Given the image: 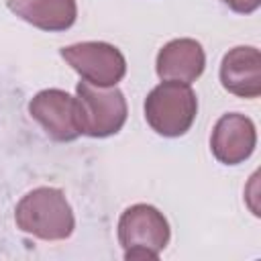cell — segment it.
<instances>
[{
  "instance_id": "cell-4",
  "label": "cell",
  "mask_w": 261,
  "mask_h": 261,
  "mask_svg": "<svg viewBox=\"0 0 261 261\" xmlns=\"http://www.w3.org/2000/svg\"><path fill=\"white\" fill-rule=\"evenodd\" d=\"M75 98L80 106L84 135L104 139L116 135L124 126L128 106L124 94L116 86L102 88L88 82H80L75 88Z\"/></svg>"
},
{
  "instance_id": "cell-7",
  "label": "cell",
  "mask_w": 261,
  "mask_h": 261,
  "mask_svg": "<svg viewBox=\"0 0 261 261\" xmlns=\"http://www.w3.org/2000/svg\"><path fill=\"white\" fill-rule=\"evenodd\" d=\"M257 145V130L249 116L228 112L218 118L212 128V155L224 165H239L249 159Z\"/></svg>"
},
{
  "instance_id": "cell-5",
  "label": "cell",
  "mask_w": 261,
  "mask_h": 261,
  "mask_svg": "<svg viewBox=\"0 0 261 261\" xmlns=\"http://www.w3.org/2000/svg\"><path fill=\"white\" fill-rule=\"evenodd\" d=\"M59 53L82 75L84 82L94 86H116L126 73L124 55L114 45L104 41H84L67 45Z\"/></svg>"
},
{
  "instance_id": "cell-1",
  "label": "cell",
  "mask_w": 261,
  "mask_h": 261,
  "mask_svg": "<svg viewBox=\"0 0 261 261\" xmlns=\"http://www.w3.org/2000/svg\"><path fill=\"white\" fill-rule=\"evenodd\" d=\"M16 226L41 241H63L75 228L73 210L57 188H35L20 198L14 210Z\"/></svg>"
},
{
  "instance_id": "cell-3",
  "label": "cell",
  "mask_w": 261,
  "mask_h": 261,
  "mask_svg": "<svg viewBox=\"0 0 261 261\" xmlns=\"http://www.w3.org/2000/svg\"><path fill=\"white\" fill-rule=\"evenodd\" d=\"M198 114V98L190 84L163 80L145 98V120L161 137H181Z\"/></svg>"
},
{
  "instance_id": "cell-11",
  "label": "cell",
  "mask_w": 261,
  "mask_h": 261,
  "mask_svg": "<svg viewBox=\"0 0 261 261\" xmlns=\"http://www.w3.org/2000/svg\"><path fill=\"white\" fill-rule=\"evenodd\" d=\"M230 10L239 12V14H251L259 8L261 0H222Z\"/></svg>"
},
{
  "instance_id": "cell-8",
  "label": "cell",
  "mask_w": 261,
  "mask_h": 261,
  "mask_svg": "<svg viewBox=\"0 0 261 261\" xmlns=\"http://www.w3.org/2000/svg\"><path fill=\"white\" fill-rule=\"evenodd\" d=\"M222 88L239 98H257L261 94V53L257 47L239 45L224 53L220 63Z\"/></svg>"
},
{
  "instance_id": "cell-10",
  "label": "cell",
  "mask_w": 261,
  "mask_h": 261,
  "mask_svg": "<svg viewBox=\"0 0 261 261\" xmlns=\"http://www.w3.org/2000/svg\"><path fill=\"white\" fill-rule=\"evenodd\" d=\"M8 10L49 33L67 31L77 18L75 0H8Z\"/></svg>"
},
{
  "instance_id": "cell-6",
  "label": "cell",
  "mask_w": 261,
  "mask_h": 261,
  "mask_svg": "<svg viewBox=\"0 0 261 261\" xmlns=\"http://www.w3.org/2000/svg\"><path fill=\"white\" fill-rule=\"evenodd\" d=\"M29 112L53 141L67 143L84 135L77 98L65 90H41L29 102Z\"/></svg>"
},
{
  "instance_id": "cell-9",
  "label": "cell",
  "mask_w": 261,
  "mask_h": 261,
  "mask_svg": "<svg viewBox=\"0 0 261 261\" xmlns=\"http://www.w3.org/2000/svg\"><path fill=\"white\" fill-rule=\"evenodd\" d=\"M155 67L161 80L192 84L202 75L206 55L196 39H173L159 49Z\"/></svg>"
},
{
  "instance_id": "cell-2",
  "label": "cell",
  "mask_w": 261,
  "mask_h": 261,
  "mask_svg": "<svg viewBox=\"0 0 261 261\" xmlns=\"http://www.w3.org/2000/svg\"><path fill=\"white\" fill-rule=\"evenodd\" d=\"M171 237L169 222L151 204H133L118 218V241L126 261H155Z\"/></svg>"
}]
</instances>
